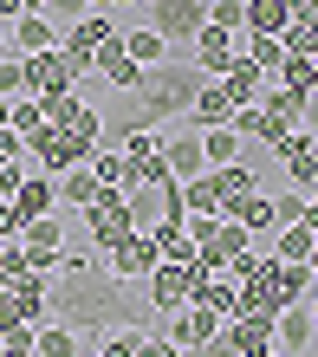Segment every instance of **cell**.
<instances>
[{"mask_svg": "<svg viewBox=\"0 0 318 357\" xmlns=\"http://www.w3.org/2000/svg\"><path fill=\"white\" fill-rule=\"evenodd\" d=\"M91 176H98L104 188H117V195H123V188H137V176H130V162H123L117 150H91Z\"/></svg>", "mask_w": 318, "mask_h": 357, "instance_id": "f546056e", "label": "cell"}, {"mask_svg": "<svg viewBox=\"0 0 318 357\" xmlns=\"http://www.w3.org/2000/svg\"><path fill=\"white\" fill-rule=\"evenodd\" d=\"M312 305H286L280 312V319H273V351H280V357H305L312 351Z\"/></svg>", "mask_w": 318, "mask_h": 357, "instance_id": "ac0fdd59", "label": "cell"}, {"mask_svg": "<svg viewBox=\"0 0 318 357\" xmlns=\"http://www.w3.org/2000/svg\"><path fill=\"white\" fill-rule=\"evenodd\" d=\"M150 7V33H162V46H195V33L208 26V0H143Z\"/></svg>", "mask_w": 318, "mask_h": 357, "instance_id": "277c9868", "label": "cell"}, {"mask_svg": "<svg viewBox=\"0 0 318 357\" xmlns=\"http://www.w3.org/2000/svg\"><path fill=\"white\" fill-rule=\"evenodd\" d=\"M26 98V59L20 52H0V104Z\"/></svg>", "mask_w": 318, "mask_h": 357, "instance_id": "d590c367", "label": "cell"}, {"mask_svg": "<svg viewBox=\"0 0 318 357\" xmlns=\"http://www.w3.org/2000/svg\"><path fill=\"white\" fill-rule=\"evenodd\" d=\"M20 273H26V247H20V241H0V286H13Z\"/></svg>", "mask_w": 318, "mask_h": 357, "instance_id": "b9f144b4", "label": "cell"}, {"mask_svg": "<svg viewBox=\"0 0 318 357\" xmlns=\"http://www.w3.org/2000/svg\"><path fill=\"white\" fill-rule=\"evenodd\" d=\"M227 221H241L247 234H260V241H266V234H280V227H273V195H266V188H260V195H247Z\"/></svg>", "mask_w": 318, "mask_h": 357, "instance_id": "83f0119b", "label": "cell"}, {"mask_svg": "<svg viewBox=\"0 0 318 357\" xmlns=\"http://www.w3.org/2000/svg\"><path fill=\"white\" fill-rule=\"evenodd\" d=\"M202 85H208V78L195 72V59H176V52H169L162 66H156V72L137 85L143 123H150V130H162V123L176 117V111H188V104H195V91H202Z\"/></svg>", "mask_w": 318, "mask_h": 357, "instance_id": "7a4b0ae2", "label": "cell"}, {"mask_svg": "<svg viewBox=\"0 0 318 357\" xmlns=\"http://www.w3.org/2000/svg\"><path fill=\"white\" fill-rule=\"evenodd\" d=\"M0 52H7V26H0Z\"/></svg>", "mask_w": 318, "mask_h": 357, "instance_id": "f5cc1de1", "label": "cell"}, {"mask_svg": "<svg viewBox=\"0 0 318 357\" xmlns=\"http://www.w3.org/2000/svg\"><path fill=\"white\" fill-rule=\"evenodd\" d=\"M260 111H266V117H280L286 130H299V123H305V98H299V91H286V85H266Z\"/></svg>", "mask_w": 318, "mask_h": 357, "instance_id": "4316f807", "label": "cell"}, {"mask_svg": "<svg viewBox=\"0 0 318 357\" xmlns=\"http://www.w3.org/2000/svg\"><path fill=\"white\" fill-rule=\"evenodd\" d=\"M182 227H188V241H195V266H208V273H227L253 247V234L241 221H227V215H188Z\"/></svg>", "mask_w": 318, "mask_h": 357, "instance_id": "3957f363", "label": "cell"}, {"mask_svg": "<svg viewBox=\"0 0 318 357\" xmlns=\"http://www.w3.org/2000/svg\"><path fill=\"white\" fill-rule=\"evenodd\" d=\"M0 357H26V351H13V344H7V338H0Z\"/></svg>", "mask_w": 318, "mask_h": 357, "instance_id": "f907efd6", "label": "cell"}, {"mask_svg": "<svg viewBox=\"0 0 318 357\" xmlns=\"http://www.w3.org/2000/svg\"><path fill=\"white\" fill-rule=\"evenodd\" d=\"M104 195V182L91 176V162H84V169H66V176H59V208H78V215H84V208H91Z\"/></svg>", "mask_w": 318, "mask_h": 357, "instance_id": "603a6c76", "label": "cell"}, {"mask_svg": "<svg viewBox=\"0 0 318 357\" xmlns=\"http://www.w3.org/2000/svg\"><path fill=\"white\" fill-rule=\"evenodd\" d=\"M208 176H215L221 215H234V208H241L247 195H260V176H253V169H241V162H227V169H208Z\"/></svg>", "mask_w": 318, "mask_h": 357, "instance_id": "ffe728a7", "label": "cell"}, {"mask_svg": "<svg viewBox=\"0 0 318 357\" xmlns=\"http://www.w3.org/2000/svg\"><path fill=\"white\" fill-rule=\"evenodd\" d=\"M273 286H280V299H286V305H305V292H312L318 280H312V266H292V260H280Z\"/></svg>", "mask_w": 318, "mask_h": 357, "instance_id": "1f68e13d", "label": "cell"}, {"mask_svg": "<svg viewBox=\"0 0 318 357\" xmlns=\"http://www.w3.org/2000/svg\"><path fill=\"white\" fill-rule=\"evenodd\" d=\"M39 104H46V130H59V137H78V143H98V104H84V91L39 98Z\"/></svg>", "mask_w": 318, "mask_h": 357, "instance_id": "8992f818", "label": "cell"}, {"mask_svg": "<svg viewBox=\"0 0 318 357\" xmlns=\"http://www.w3.org/2000/svg\"><path fill=\"white\" fill-rule=\"evenodd\" d=\"M241 59H253V66L273 78V72L286 66V46H280V39H266V33H247V39H241Z\"/></svg>", "mask_w": 318, "mask_h": 357, "instance_id": "4dcf8cb0", "label": "cell"}, {"mask_svg": "<svg viewBox=\"0 0 318 357\" xmlns=\"http://www.w3.org/2000/svg\"><path fill=\"white\" fill-rule=\"evenodd\" d=\"M84 234H91L98 260H104L117 241H130V234H137V227H130V202H123L117 188H104V195H98L91 208H84Z\"/></svg>", "mask_w": 318, "mask_h": 357, "instance_id": "5b68a950", "label": "cell"}, {"mask_svg": "<svg viewBox=\"0 0 318 357\" xmlns=\"http://www.w3.org/2000/svg\"><path fill=\"white\" fill-rule=\"evenodd\" d=\"M123 52H130V59H137L143 72H156L162 59H169V46H162V33H150V26H130V33H123Z\"/></svg>", "mask_w": 318, "mask_h": 357, "instance_id": "484cf974", "label": "cell"}, {"mask_svg": "<svg viewBox=\"0 0 318 357\" xmlns=\"http://www.w3.org/2000/svg\"><path fill=\"white\" fill-rule=\"evenodd\" d=\"M59 39H66V26H59L52 13H20L13 26H7V52H20V59H33V52H52Z\"/></svg>", "mask_w": 318, "mask_h": 357, "instance_id": "7c38bea8", "label": "cell"}, {"mask_svg": "<svg viewBox=\"0 0 318 357\" xmlns=\"http://www.w3.org/2000/svg\"><path fill=\"white\" fill-rule=\"evenodd\" d=\"M202 150H208V169H227V162H241V137H234V123H227V130H208V137H202Z\"/></svg>", "mask_w": 318, "mask_h": 357, "instance_id": "836d02e7", "label": "cell"}, {"mask_svg": "<svg viewBox=\"0 0 318 357\" xmlns=\"http://www.w3.org/2000/svg\"><path fill=\"white\" fill-rule=\"evenodd\" d=\"M305 266H312V280H318V241H312V260H305Z\"/></svg>", "mask_w": 318, "mask_h": 357, "instance_id": "816d5d0a", "label": "cell"}, {"mask_svg": "<svg viewBox=\"0 0 318 357\" xmlns=\"http://www.w3.org/2000/svg\"><path fill=\"white\" fill-rule=\"evenodd\" d=\"M13 208H20L26 221L59 215V182H52V176H26V182H20V195H13Z\"/></svg>", "mask_w": 318, "mask_h": 357, "instance_id": "44dd1931", "label": "cell"}, {"mask_svg": "<svg viewBox=\"0 0 318 357\" xmlns=\"http://www.w3.org/2000/svg\"><path fill=\"white\" fill-rule=\"evenodd\" d=\"M137 357H182L176 344L162 338V331H143V344H137Z\"/></svg>", "mask_w": 318, "mask_h": 357, "instance_id": "ee69618b", "label": "cell"}, {"mask_svg": "<svg viewBox=\"0 0 318 357\" xmlns=\"http://www.w3.org/2000/svg\"><path fill=\"white\" fill-rule=\"evenodd\" d=\"M312 241H318V234H312L305 221H299V227H280V234H273V260H292V266H305V260H312Z\"/></svg>", "mask_w": 318, "mask_h": 357, "instance_id": "f1b7e54d", "label": "cell"}, {"mask_svg": "<svg viewBox=\"0 0 318 357\" xmlns=\"http://www.w3.org/2000/svg\"><path fill=\"white\" fill-rule=\"evenodd\" d=\"M227 338L241 357H273V319H227Z\"/></svg>", "mask_w": 318, "mask_h": 357, "instance_id": "7402d4cb", "label": "cell"}, {"mask_svg": "<svg viewBox=\"0 0 318 357\" xmlns=\"http://www.w3.org/2000/svg\"><path fill=\"white\" fill-rule=\"evenodd\" d=\"M182 208H188V215H221L215 176H195V182H182Z\"/></svg>", "mask_w": 318, "mask_h": 357, "instance_id": "e575fe53", "label": "cell"}, {"mask_svg": "<svg viewBox=\"0 0 318 357\" xmlns=\"http://www.w3.org/2000/svg\"><path fill=\"white\" fill-rule=\"evenodd\" d=\"M46 312H52V325L78 331L84 344H104V325H130V319H143V312L130 305V292H123V280H111V273H104V260H78V254H59Z\"/></svg>", "mask_w": 318, "mask_h": 357, "instance_id": "6da1fadb", "label": "cell"}, {"mask_svg": "<svg viewBox=\"0 0 318 357\" xmlns=\"http://www.w3.org/2000/svg\"><path fill=\"white\" fill-rule=\"evenodd\" d=\"M91 72H98V78H104V85H111L117 98H123V91H137L143 78H150V72H143V66H137L130 52H123V33H111V39H104V46H98V59H91Z\"/></svg>", "mask_w": 318, "mask_h": 357, "instance_id": "9c48e42d", "label": "cell"}, {"mask_svg": "<svg viewBox=\"0 0 318 357\" xmlns=\"http://www.w3.org/2000/svg\"><path fill=\"white\" fill-rule=\"evenodd\" d=\"M188 59H195V72H202V78H227V66L241 59V39H234V33H221V26H202V33H195V46H188Z\"/></svg>", "mask_w": 318, "mask_h": 357, "instance_id": "4fadbf2b", "label": "cell"}, {"mask_svg": "<svg viewBox=\"0 0 318 357\" xmlns=\"http://www.w3.org/2000/svg\"><path fill=\"white\" fill-rule=\"evenodd\" d=\"M292 26V13H286V0H247V33H266V39H286Z\"/></svg>", "mask_w": 318, "mask_h": 357, "instance_id": "d4e9b609", "label": "cell"}, {"mask_svg": "<svg viewBox=\"0 0 318 357\" xmlns=\"http://www.w3.org/2000/svg\"><path fill=\"white\" fill-rule=\"evenodd\" d=\"M273 357H280V351H273Z\"/></svg>", "mask_w": 318, "mask_h": 357, "instance_id": "11a10c76", "label": "cell"}, {"mask_svg": "<svg viewBox=\"0 0 318 357\" xmlns=\"http://www.w3.org/2000/svg\"><path fill=\"white\" fill-rule=\"evenodd\" d=\"M20 247H26V266H33V273H59V254H66V227H59V215L26 221Z\"/></svg>", "mask_w": 318, "mask_h": 357, "instance_id": "8fae6325", "label": "cell"}, {"mask_svg": "<svg viewBox=\"0 0 318 357\" xmlns=\"http://www.w3.org/2000/svg\"><path fill=\"white\" fill-rule=\"evenodd\" d=\"M162 169H169V182H195V176H208L202 130H162Z\"/></svg>", "mask_w": 318, "mask_h": 357, "instance_id": "ba28073f", "label": "cell"}, {"mask_svg": "<svg viewBox=\"0 0 318 357\" xmlns=\"http://www.w3.org/2000/svg\"><path fill=\"white\" fill-rule=\"evenodd\" d=\"M280 46H286L292 59H318V20H312V26H299V20H292V26H286V39H280Z\"/></svg>", "mask_w": 318, "mask_h": 357, "instance_id": "f35d334b", "label": "cell"}, {"mask_svg": "<svg viewBox=\"0 0 318 357\" xmlns=\"http://www.w3.org/2000/svg\"><path fill=\"white\" fill-rule=\"evenodd\" d=\"M286 13L299 20V26H312V20H318V0H286Z\"/></svg>", "mask_w": 318, "mask_h": 357, "instance_id": "f6af8a7d", "label": "cell"}, {"mask_svg": "<svg viewBox=\"0 0 318 357\" xmlns=\"http://www.w3.org/2000/svg\"><path fill=\"white\" fill-rule=\"evenodd\" d=\"M305 130L318 137V98H305Z\"/></svg>", "mask_w": 318, "mask_h": 357, "instance_id": "c3c4849f", "label": "cell"}, {"mask_svg": "<svg viewBox=\"0 0 318 357\" xmlns=\"http://www.w3.org/2000/svg\"><path fill=\"white\" fill-rule=\"evenodd\" d=\"M208 26H221V33H247V0H208Z\"/></svg>", "mask_w": 318, "mask_h": 357, "instance_id": "74e56055", "label": "cell"}, {"mask_svg": "<svg viewBox=\"0 0 318 357\" xmlns=\"http://www.w3.org/2000/svg\"><path fill=\"white\" fill-rule=\"evenodd\" d=\"M188 305L215 312V319H234V312H241V286L227 280V273H208V266H195V292H188Z\"/></svg>", "mask_w": 318, "mask_h": 357, "instance_id": "9a60e30c", "label": "cell"}, {"mask_svg": "<svg viewBox=\"0 0 318 357\" xmlns=\"http://www.w3.org/2000/svg\"><path fill=\"white\" fill-rule=\"evenodd\" d=\"M221 91L234 98V111H253V104L266 98V72L253 66V59H234V66H227V78H221Z\"/></svg>", "mask_w": 318, "mask_h": 357, "instance_id": "d6986e66", "label": "cell"}, {"mask_svg": "<svg viewBox=\"0 0 318 357\" xmlns=\"http://www.w3.org/2000/svg\"><path fill=\"white\" fill-rule=\"evenodd\" d=\"M111 7H143V0H91V13H111Z\"/></svg>", "mask_w": 318, "mask_h": 357, "instance_id": "7dc6e473", "label": "cell"}, {"mask_svg": "<svg viewBox=\"0 0 318 357\" xmlns=\"http://www.w3.org/2000/svg\"><path fill=\"white\" fill-rule=\"evenodd\" d=\"M305 227H312V234H318V188H312V195H305Z\"/></svg>", "mask_w": 318, "mask_h": 357, "instance_id": "bcb514c9", "label": "cell"}, {"mask_svg": "<svg viewBox=\"0 0 318 357\" xmlns=\"http://www.w3.org/2000/svg\"><path fill=\"white\" fill-rule=\"evenodd\" d=\"M143 286H150V312H182L188 292H195V266H169V260H162Z\"/></svg>", "mask_w": 318, "mask_h": 357, "instance_id": "5bb4252c", "label": "cell"}, {"mask_svg": "<svg viewBox=\"0 0 318 357\" xmlns=\"http://www.w3.org/2000/svg\"><path fill=\"white\" fill-rule=\"evenodd\" d=\"M312 325H318V299H312Z\"/></svg>", "mask_w": 318, "mask_h": 357, "instance_id": "db71d44e", "label": "cell"}, {"mask_svg": "<svg viewBox=\"0 0 318 357\" xmlns=\"http://www.w3.org/2000/svg\"><path fill=\"white\" fill-rule=\"evenodd\" d=\"M84 357H91V351H84Z\"/></svg>", "mask_w": 318, "mask_h": 357, "instance_id": "9f6ffc18", "label": "cell"}, {"mask_svg": "<svg viewBox=\"0 0 318 357\" xmlns=\"http://www.w3.org/2000/svg\"><path fill=\"white\" fill-rule=\"evenodd\" d=\"M20 13H46V0H20Z\"/></svg>", "mask_w": 318, "mask_h": 357, "instance_id": "681fc988", "label": "cell"}, {"mask_svg": "<svg viewBox=\"0 0 318 357\" xmlns=\"http://www.w3.org/2000/svg\"><path fill=\"white\" fill-rule=\"evenodd\" d=\"M33 357H84V338H78V331H66V325H39L33 331Z\"/></svg>", "mask_w": 318, "mask_h": 357, "instance_id": "cb8c5ba5", "label": "cell"}, {"mask_svg": "<svg viewBox=\"0 0 318 357\" xmlns=\"http://www.w3.org/2000/svg\"><path fill=\"white\" fill-rule=\"evenodd\" d=\"M137 344H143V331L123 325V331H104V344H98L91 357H137Z\"/></svg>", "mask_w": 318, "mask_h": 357, "instance_id": "ab89813d", "label": "cell"}, {"mask_svg": "<svg viewBox=\"0 0 318 357\" xmlns=\"http://www.w3.org/2000/svg\"><path fill=\"white\" fill-rule=\"evenodd\" d=\"M7 130H13V137L46 130V104H39V98H13V104H7Z\"/></svg>", "mask_w": 318, "mask_h": 357, "instance_id": "d6a6232c", "label": "cell"}, {"mask_svg": "<svg viewBox=\"0 0 318 357\" xmlns=\"http://www.w3.org/2000/svg\"><path fill=\"white\" fill-rule=\"evenodd\" d=\"M156 266H162V254H156V241H150V234H130V241H117L111 254H104V273H111V280H123V286L150 280Z\"/></svg>", "mask_w": 318, "mask_h": 357, "instance_id": "52a82bcc", "label": "cell"}, {"mask_svg": "<svg viewBox=\"0 0 318 357\" xmlns=\"http://www.w3.org/2000/svg\"><path fill=\"white\" fill-rule=\"evenodd\" d=\"M227 123H234V98L221 91V78H208V85L195 91V104H188V130H227Z\"/></svg>", "mask_w": 318, "mask_h": 357, "instance_id": "e0dca14e", "label": "cell"}, {"mask_svg": "<svg viewBox=\"0 0 318 357\" xmlns=\"http://www.w3.org/2000/svg\"><path fill=\"white\" fill-rule=\"evenodd\" d=\"M46 13L59 20V26H78V20L91 13V0H46Z\"/></svg>", "mask_w": 318, "mask_h": 357, "instance_id": "7bdbcfd3", "label": "cell"}, {"mask_svg": "<svg viewBox=\"0 0 318 357\" xmlns=\"http://www.w3.org/2000/svg\"><path fill=\"white\" fill-rule=\"evenodd\" d=\"M273 266H280V260H273V254H253V247H247V254L234 260V266H227V280H234V286H253V280H266V273Z\"/></svg>", "mask_w": 318, "mask_h": 357, "instance_id": "8d00e7d4", "label": "cell"}, {"mask_svg": "<svg viewBox=\"0 0 318 357\" xmlns=\"http://www.w3.org/2000/svg\"><path fill=\"white\" fill-rule=\"evenodd\" d=\"M117 156L130 162V176H137V182L169 176V169H162V130H130V137L117 143Z\"/></svg>", "mask_w": 318, "mask_h": 357, "instance_id": "2e32d148", "label": "cell"}, {"mask_svg": "<svg viewBox=\"0 0 318 357\" xmlns=\"http://www.w3.org/2000/svg\"><path fill=\"white\" fill-rule=\"evenodd\" d=\"M299 221H305V195H292V188L273 195V227H299Z\"/></svg>", "mask_w": 318, "mask_h": 357, "instance_id": "60d3db41", "label": "cell"}, {"mask_svg": "<svg viewBox=\"0 0 318 357\" xmlns=\"http://www.w3.org/2000/svg\"><path fill=\"white\" fill-rule=\"evenodd\" d=\"M66 91H78V78H72V66H66V52H33L26 59V98H66Z\"/></svg>", "mask_w": 318, "mask_h": 357, "instance_id": "30bf717a", "label": "cell"}]
</instances>
